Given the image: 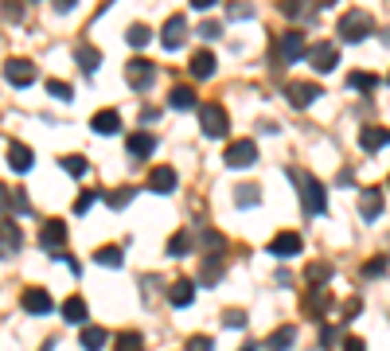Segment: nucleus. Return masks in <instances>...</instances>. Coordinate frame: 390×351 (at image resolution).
<instances>
[{
	"mask_svg": "<svg viewBox=\"0 0 390 351\" xmlns=\"http://www.w3.org/2000/svg\"><path fill=\"white\" fill-rule=\"evenodd\" d=\"M289 180L297 183L301 203H305L308 215H324V211H328V192H324V183H320L308 168H289Z\"/></svg>",
	"mask_w": 390,
	"mask_h": 351,
	"instance_id": "obj_1",
	"label": "nucleus"
},
{
	"mask_svg": "<svg viewBox=\"0 0 390 351\" xmlns=\"http://www.w3.org/2000/svg\"><path fill=\"white\" fill-rule=\"evenodd\" d=\"M371 27H375V20H371V12H363V8H352V12L340 16V39L343 43H363V39L371 36Z\"/></svg>",
	"mask_w": 390,
	"mask_h": 351,
	"instance_id": "obj_2",
	"label": "nucleus"
},
{
	"mask_svg": "<svg viewBox=\"0 0 390 351\" xmlns=\"http://www.w3.org/2000/svg\"><path fill=\"white\" fill-rule=\"evenodd\" d=\"M199 129L207 137H227V129H231L227 109H222L219 102H203V106H199Z\"/></svg>",
	"mask_w": 390,
	"mask_h": 351,
	"instance_id": "obj_3",
	"label": "nucleus"
},
{
	"mask_svg": "<svg viewBox=\"0 0 390 351\" xmlns=\"http://www.w3.org/2000/svg\"><path fill=\"white\" fill-rule=\"evenodd\" d=\"M273 51H277V63H297V59H305L308 55L301 32H281V36L273 39Z\"/></svg>",
	"mask_w": 390,
	"mask_h": 351,
	"instance_id": "obj_4",
	"label": "nucleus"
},
{
	"mask_svg": "<svg viewBox=\"0 0 390 351\" xmlns=\"http://www.w3.org/2000/svg\"><path fill=\"white\" fill-rule=\"evenodd\" d=\"M125 82L133 86V90H148V86L157 82V63L129 59V63H125Z\"/></svg>",
	"mask_w": 390,
	"mask_h": 351,
	"instance_id": "obj_5",
	"label": "nucleus"
},
{
	"mask_svg": "<svg viewBox=\"0 0 390 351\" xmlns=\"http://www.w3.org/2000/svg\"><path fill=\"white\" fill-rule=\"evenodd\" d=\"M39 246L51 250V258H59V250L67 246V223L62 218H47L43 230H39Z\"/></svg>",
	"mask_w": 390,
	"mask_h": 351,
	"instance_id": "obj_6",
	"label": "nucleus"
},
{
	"mask_svg": "<svg viewBox=\"0 0 390 351\" xmlns=\"http://www.w3.org/2000/svg\"><path fill=\"white\" fill-rule=\"evenodd\" d=\"M20 250H24V230L16 218H4L0 223V258H16Z\"/></svg>",
	"mask_w": 390,
	"mask_h": 351,
	"instance_id": "obj_7",
	"label": "nucleus"
},
{
	"mask_svg": "<svg viewBox=\"0 0 390 351\" xmlns=\"http://www.w3.org/2000/svg\"><path fill=\"white\" fill-rule=\"evenodd\" d=\"M305 59L312 63V71L328 74V71H336V67H340V51H336V47L328 43V39H324V43H312V47H308Z\"/></svg>",
	"mask_w": 390,
	"mask_h": 351,
	"instance_id": "obj_8",
	"label": "nucleus"
},
{
	"mask_svg": "<svg viewBox=\"0 0 390 351\" xmlns=\"http://www.w3.org/2000/svg\"><path fill=\"white\" fill-rule=\"evenodd\" d=\"M254 160H257V145L250 137H238V141L227 145V164H231V168H250Z\"/></svg>",
	"mask_w": 390,
	"mask_h": 351,
	"instance_id": "obj_9",
	"label": "nucleus"
},
{
	"mask_svg": "<svg viewBox=\"0 0 390 351\" xmlns=\"http://www.w3.org/2000/svg\"><path fill=\"white\" fill-rule=\"evenodd\" d=\"M20 304H24V313H32V316H47L51 308H55L51 293H47V289H39V285H27V289L20 293Z\"/></svg>",
	"mask_w": 390,
	"mask_h": 351,
	"instance_id": "obj_10",
	"label": "nucleus"
},
{
	"mask_svg": "<svg viewBox=\"0 0 390 351\" xmlns=\"http://www.w3.org/2000/svg\"><path fill=\"white\" fill-rule=\"evenodd\" d=\"M285 98H289L292 109H305V106H312V102L320 98V86L317 82H289L285 86Z\"/></svg>",
	"mask_w": 390,
	"mask_h": 351,
	"instance_id": "obj_11",
	"label": "nucleus"
},
{
	"mask_svg": "<svg viewBox=\"0 0 390 351\" xmlns=\"http://www.w3.org/2000/svg\"><path fill=\"white\" fill-rule=\"evenodd\" d=\"M4 78H8L12 86H20V90H24V86L36 82V63H32V59H12L8 67H4Z\"/></svg>",
	"mask_w": 390,
	"mask_h": 351,
	"instance_id": "obj_12",
	"label": "nucleus"
},
{
	"mask_svg": "<svg viewBox=\"0 0 390 351\" xmlns=\"http://www.w3.org/2000/svg\"><path fill=\"white\" fill-rule=\"evenodd\" d=\"M176 183H180V176H176V168H168V164H160V168L148 172V192L172 195V192H176Z\"/></svg>",
	"mask_w": 390,
	"mask_h": 351,
	"instance_id": "obj_13",
	"label": "nucleus"
},
{
	"mask_svg": "<svg viewBox=\"0 0 390 351\" xmlns=\"http://www.w3.org/2000/svg\"><path fill=\"white\" fill-rule=\"evenodd\" d=\"M222 269H227V258H222V250H211V254H203V266H199V281H203V289H211V285L222 278Z\"/></svg>",
	"mask_w": 390,
	"mask_h": 351,
	"instance_id": "obj_14",
	"label": "nucleus"
},
{
	"mask_svg": "<svg viewBox=\"0 0 390 351\" xmlns=\"http://www.w3.org/2000/svg\"><path fill=\"white\" fill-rule=\"evenodd\" d=\"M301 234H297V230H281L277 238H273V242H269V254L273 258H297L301 254Z\"/></svg>",
	"mask_w": 390,
	"mask_h": 351,
	"instance_id": "obj_15",
	"label": "nucleus"
},
{
	"mask_svg": "<svg viewBox=\"0 0 390 351\" xmlns=\"http://www.w3.org/2000/svg\"><path fill=\"white\" fill-rule=\"evenodd\" d=\"M382 207H387V199H382L378 188H363V192H359V215H363L367 223H375V218L382 215Z\"/></svg>",
	"mask_w": 390,
	"mask_h": 351,
	"instance_id": "obj_16",
	"label": "nucleus"
},
{
	"mask_svg": "<svg viewBox=\"0 0 390 351\" xmlns=\"http://www.w3.org/2000/svg\"><path fill=\"white\" fill-rule=\"evenodd\" d=\"M90 129L102 137H113V133H122V113L117 109H98L94 117H90Z\"/></svg>",
	"mask_w": 390,
	"mask_h": 351,
	"instance_id": "obj_17",
	"label": "nucleus"
},
{
	"mask_svg": "<svg viewBox=\"0 0 390 351\" xmlns=\"http://www.w3.org/2000/svg\"><path fill=\"white\" fill-rule=\"evenodd\" d=\"M164 47L168 51H180L183 47V39H187V20L183 16H168V24H164Z\"/></svg>",
	"mask_w": 390,
	"mask_h": 351,
	"instance_id": "obj_18",
	"label": "nucleus"
},
{
	"mask_svg": "<svg viewBox=\"0 0 390 351\" xmlns=\"http://www.w3.org/2000/svg\"><path fill=\"white\" fill-rule=\"evenodd\" d=\"M328 308H332V293H328V285H320V289H308V297H305V313L312 316V320L328 316Z\"/></svg>",
	"mask_w": 390,
	"mask_h": 351,
	"instance_id": "obj_19",
	"label": "nucleus"
},
{
	"mask_svg": "<svg viewBox=\"0 0 390 351\" xmlns=\"http://www.w3.org/2000/svg\"><path fill=\"white\" fill-rule=\"evenodd\" d=\"M390 145V129H378V125H367V129H359V148L363 152H378V148Z\"/></svg>",
	"mask_w": 390,
	"mask_h": 351,
	"instance_id": "obj_20",
	"label": "nucleus"
},
{
	"mask_svg": "<svg viewBox=\"0 0 390 351\" xmlns=\"http://www.w3.org/2000/svg\"><path fill=\"white\" fill-rule=\"evenodd\" d=\"M192 301H195V285L187 278H180V281H172L168 285V304L172 308H187Z\"/></svg>",
	"mask_w": 390,
	"mask_h": 351,
	"instance_id": "obj_21",
	"label": "nucleus"
},
{
	"mask_svg": "<svg viewBox=\"0 0 390 351\" xmlns=\"http://www.w3.org/2000/svg\"><path fill=\"white\" fill-rule=\"evenodd\" d=\"M32 164H36L32 148L20 145V141H12V145H8V168L12 172H32Z\"/></svg>",
	"mask_w": 390,
	"mask_h": 351,
	"instance_id": "obj_22",
	"label": "nucleus"
},
{
	"mask_svg": "<svg viewBox=\"0 0 390 351\" xmlns=\"http://www.w3.org/2000/svg\"><path fill=\"white\" fill-rule=\"evenodd\" d=\"M74 59H78L82 74H98V67H102V51H98L94 43H78V51H74Z\"/></svg>",
	"mask_w": 390,
	"mask_h": 351,
	"instance_id": "obj_23",
	"label": "nucleus"
},
{
	"mask_svg": "<svg viewBox=\"0 0 390 351\" xmlns=\"http://www.w3.org/2000/svg\"><path fill=\"white\" fill-rule=\"evenodd\" d=\"M86 316H90V308H86L82 297H67L62 301V320L67 324H86Z\"/></svg>",
	"mask_w": 390,
	"mask_h": 351,
	"instance_id": "obj_24",
	"label": "nucleus"
},
{
	"mask_svg": "<svg viewBox=\"0 0 390 351\" xmlns=\"http://www.w3.org/2000/svg\"><path fill=\"white\" fill-rule=\"evenodd\" d=\"M292 343H297V328H292V324L277 328V332H273V336L266 339V348H269V351H289Z\"/></svg>",
	"mask_w": 390,
	"mask_h": 351,
	"instance_id": "obj_25",
	"label": "nucleus"
},
{
	"mask_svg": "<svg viewBox=\"0 0 390 351\" xmlns=\"http://www.w3.org/2000/svg\"><path fill=\"white\" fill-rule=\"evenodd\" d=\"M215 67H219V63H215L211 51H195V55H192V74H195V78H211Z\"/></svg>",
	"mask_w": 390,
	"mask_h": 351,
	"instance_id": "obj_26",
	"label": "nucleus"
},
{
	"mask_svg": "<svg viewBox=\"0 0 390 351\" xmlns=\"http://www.w3.org/2000/svg\"><path fill=\"white\" fill-rule=\"evenodd\" d=\"M106 343H110V332H106V328H82V351H102L106 348Z\"/></svg>",
	"mask_w": 390,
	"mask_h": 351,
	"instance_id": "obj_27",
	"label": "nucleus"
},
{
	"mask_svg": "<svg viewBox=\"0 0 390 351\" xmlns=\"http://www.w3.org/2000/svg\"><path fill=\"white\" fill-rule=\"evenodd\" d=\"M152 148H157V137L152 133H133L129 137V152H133V157H152Z\"/></svg>",
	"mask_w": 390,
	"mask_h": 351,
	"instance_id": "obj_28",
	"label": "nucleus"
},
{
	"mask_svg": "<svg viewBox=\"0 0 390 351\" xmlns=\"http://www.w3.org/2000/svg\"><path fill=\"white\" fill-rule=\"evenodd\" d=\"M168 106L172 109H195V90L192 86H176L168 94Z\"/></svg>",
	"mask_w": 390,
	"mask_h": 351,
	"instance_id": "obj_29",
	"label": "nucleus"
},
{
	"mask_svg": "<svg viewBox=\"0 0 390 351\" xmlns=\"http://www.w3.org/2000/svg\"><path fill=\"white\" fill-rule=\"evenodd\" d=\"M305 278H308V285H312V289H320V285H328L332 266H328V262H312V266L305 269Z\"/></svg>",
	"mask_w": 390,
	"mask_h": 351,
	"instance_id": "obj_30",
	"label": "nucleus"
},
{
	"mask_svg": "<svg viewBox=\"0 0 390 351\" xmlns=\"http://www.w3.org/2000/svg\"><path fill=\"white\" fill-rule=\"evenodd\" d=\"M94 262H98V266H110V269H122V262H125L122 246H102V250L94 254Z\"/></svg>",
	"mask_w": 390,
	"mask_h": 351,
	"instance_id": "obj_31",
	"label": "nucleus"
},
{
	"mask_svg": "<svg viewBox=\"0 0 390 351\" xmlns=\"http://www.w3.org/2000/svg\"><path fill=\"white\" fill-rule=\"evenodd\" d=\"M187 250H192V234H187V230H176L168 238V258H183Z\"/></svg>",
	"mask_w": 390,
	"mask_h": 351,
	"instance_id": "obj_32",
	"label": "nucleus"
},
{
	"mask_svg": "<svg viewBox=\"0 0 390 351\" xmlns=\"http://www.w3.org/2000/svg\"><path fill=\"white\" fill-rule=\"evenodd\" d=\"M133 195H137V188H117V192H106V203H110L113 211H122V207L133 203Z\"/></svg>",
	"mask_w": 390,
	"mask_h": 351,
	"instance_id": "obj_33",
	"label": "nucleus"
},
{
	"mask_svg": "<svg viewBox=\"0 0 390 351\" xmlns=\"http://www.w3.org/2000/svg\"><path fill=\"white\" fill-rule=\"evenodd\" d=\"M113 343H117L113 351H145V339H141V332H122Z\"/></svg>",
	"mask_w": 390,
	"mask_h": 351,
	"instance_id": "obj_34",
	"label": "nucleus"
},
{
	"mask_svg": "<svg viewBox=\"0 0 390 351\" xmlns=\"http://www.w3.org/2000/svg\"><path fill=\"white\" fill-rule=\"evenodd\" d=\"M257 199H262V195H257L254 183H242V188H234V203H238V207H257Z\"/></svg>",
	"mask_w": 390,
	"mask_h": 351,
	"instance_id": "obj_35",
	"label": "nucleus"
},
{
	"mask_svg": "<svg viewBox=\"0 0 390 351\" xmlns=\"http://www.w3.org/2000/svg\"><path fill=\"white\" fill-rule=\"evenodd\" d=\"M62 172H67V176H86V172H90V164H86V157L71 152V157H62Z\"/></svg>",
	"mask_w": 390,
	"mask_h": 351,
	"instance_id": "obj_36",
	"label": "nucleus"
},
{
	"mask_svg": "<svg viewBox=\"0 0 390 351\" xmlns=\"http://www.w3.org/2000/svg\"><path fill=\"white\" fill-rule=\"evenodd\" d=\"M347 86H352V90H363V94H367V90H375V86H378V78H375V74H367V71H355L352 78H347Z\"/></svg>",
	"mask_w": 390,
	"mask_h": 351,
	"instance_id": "obj_37",
	"label": "nucleus"
},
{
	"mask_svg": "<svg viewBox=\"0 0 390 351\" xmlns=\"http://www.w3.org/2000/svg\"><path fill=\"white\" fill-rule=\"evenodd\" d=\"M125 39H129V47H145L148 39H152V32H148L145 24H133V27H129V36H125Z\"/></svg>",
	"mask_w": 390,
	"mask_h": 351,
	"instance_id": "obj_38",
	"label": "nucleus"
},
{
	"mask_svg": "<svg viewBox=\"0 0 390 351\" xmlns=\"http://www.w3.org/2000/svg\"><path fill=\"white\" fill-rule=\"evenodd\" d=\"M47 94H51V98H59V102H71L74 90L62 82V78H47Z\"/></svg>",
	"mask_w": 390,
	"mask_h": 351,
	"instance_id": "obj_39",
	"label": "nucleus"
},
{
	"mask_svg": "<svg viewBox=\"0 0 390 351\" xmlns=\"http://www.w3.org/2000/svg\"><path fill=\"white\" fill-rule=\"evenodd\" d=\"M359 313H363V301H359V297H347V301H343V324H352Z\"/></svg>",
	"mask_w": 390,
	"mask_h": 351,
	"instance_id": "obj_40",
	"label": "nucleus"
},
{
	"mask_svg": "<svg viewBox=\"0 0 390 351\" xmlns=\"http://www.w3.org/2000/svg\"><path fill=\"white\" fill-rule=\"evenodd\" d=\"M94 199H98V192H82L78 199H74V215H86V211L94 207Z\"/></svg>",
	"mask_w": 390,
	"mask_h": 351,
	"instance_id": "obj_41",
	"label": "nucleus"
},
{
	"mask_svg": "<svg viewBox=\"0 0 390 351\" xmlns=\"http://www.w3.org/2000/svg\"><path fill=\"white\" fill-rule=\"evenodd\" d=\"M187 351H215V339L211 336H192L187 339Z\"/></svg>",
	"mask_w": 390,
	"mask_h": 351,
	"instance_id": "obj_42",
	"label": "nucleus"
},
{
	"mask_svg": "<svg viewBox=\"0 0 390 351\" xmlns=\"http://www.w3.org/2000/svg\"><path fill=\"white\" fill-rule=\"evenodd\" d=\"M378 273H387V258H371L363 266V278H378Z\"/></svg>",
	"mask_w": 390,
	"mask_h": 351,
	"instance_id": "obj_43",
	"label": "nucleus"
},
{
	"mask_svg": "<svg viewBox=\"0 0 390 351\" xmlns=\"http://www.w3.org/2000/svg\"><path fill=\"white\" fill-rule=\"evenodd\" d=\"M222 324H227V328H246V313H234V308H231V313L222 316Z\"/></svg>",
	"mask_w": 390,
	"mask_h": 351,
	"instance_id": "obj_44",
	"label": "nucleus"
},
{
	"mask_svg": "<svg viewBox=\"0 0 390 351\" xmlns=\"http://www.w3.org/2000/svg\"><path fill=\"white\" fill-rule=\"evenodd\" d=\"M219 32H222L219 20H207V24L199 27V36H203V39H219Z\"/></svg>",
	"mask_w": 390,
	"mask_h": 351,
	"instance_id": "obj_45",
	"label": "nucleus"
},
{
	"mask_svg": "<svg viewBox=\"0 0 390 351\" xmlns=\"http://www.w3.org/2000/svg\"><path fill=\"white\" fill-rule=\"evenodd\" d=\"M336 339H340V328H320V348H328Z\"/></svg>",
	"mask_w": 390,
	"mask_h": 351,
	"instance_id": "obj_46",
	"label": "nucleus"
},
{
	"mask_svg": "<svg viewBox=\"0 0 390 351\" xmlns=\"http://www.w3.org/2000/svg\"><path fill=\"white\" fill-rule=\"evenodd\" d=\"M0 211H12V188L0 183Z\"/></svg>",
	"mask_w": 390,
	"mask_h": 351,
	"instance_id": "obj_47",
	"label": "nucleus"
},
{
	"mask_svg": "<svg viewBox=\"0 0 390 351\" xmlns=\"http://www.w3.org/2000/svg\"><path fill=\"white\" fill-rule=\"evenodd\" d=\"M343 351H367V343H363V339H343Z\"/></svg>",
	"mask_w": 390,
	"mask_h": 351,
	"instance_id": "obj_48",
	"label": "nucleus"
},
{
	"mask_svg": "<svg viewBox=\"0 0 390 351\" xmlns=\"http://www.w3.org/2000/svg\"><path fill=\"white\" fill-rule=\"evenodd\" d=\"M192 8H195V12H211V8H215V0H192Z\"/></svg>",
	"mask_w": 390,
	"mask_h": 351,
	"instance_id": "obj_49",
	"label": "nucleus"
},
{
	"mask_svg": "<svg viewBox=\"0 0 390 351\" xmlns=\"http://www.w3.org/2000/svg\"><path fill=\"white\" fill-rule=\"evenodd\" d=\"M242 351H262V348H257V343H246V348Z\"/></svg>",
	"mask_w": 390,
	"mask_h": 351,
	"instance_id": "obj_50",
	"label": "nucleus"
},
{
	"mask_svg": "<svg viewBox=\"0 0 390 351\" xmlns=\"http://www.w3.org/2000/svg\"><path fill=\"white\" fill-rule=\"evenodd\" d=\"M382 39H387V47H390V27H387V32H382Z\"/></svg>",
	"mask_w": 390,
	"mask_h": 351,
	"instance_id": "obj_51",
	"label": "nucleus"
},
{
	"mask_svg": "<svg viewBox=\"0 0 390 351\" xmlns=\"http://www.w3.org/2000/svg\"><path fill=\"white\" fill-rule=\"evenodd\" d=\"M387 82H390V78H387Z\"/></svg>",
	"mask_w": 390,
	"mask_h": 351,
	"instance_id": "obj_52",
	"label": "nucleus"
}]
</instances>
